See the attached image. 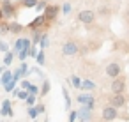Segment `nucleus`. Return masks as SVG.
<instances>
[{
    "mask_svg": "<svg viewBox=\"0 0 129 122\" xmlns=\"http://www.w3.org/2000/svg\"><path fill=\"white\" fill-rule=\"evenodd\" d=\"M62 94H64V97H66V108H69V106H71V99H69V96H67V90L64 88Z\"/></svg>",
    "mask_w": 129,
    "mask_h": 122,
    "instance_id": "19",
    "label": "nucleus"
},
{
    "mask_svg": "<svg viewBox=\"0 0 129 122\" xmlns=\"http://www.w3.org/2000/svg\"><path fill=\"white\" fill-rule=\"evenodd\" d=\"M44 18H46V16H44V14H43V16H39V18H37V20H36V21H32V23H30V27H32V28H34V27H37V25H41V23H43V21H44Z\"/></svg>",
    "mask_w": 129,
    "mask_h": 122,
    "instance_id": "12",
    "label": "nucleus"
},
{
    "mask_svg": "<svg viewBox=\"0 0 129 122\" xmlns=\"http://www.w3.org/2000/svg\"><path fill=\"white\" fill-rule=\"evenodd\" d=\"M0 51H4V53H7V51H9V44L2 41V43H0Z\"/></svg>",
    "mask_w": 129,
    "mask_h": 122,
    "instance_id": "20",
    "label": "nucleus"
},
{
    "mask_svg": "<svg viewBox=\"0 0 129 122\" xmlns=\"http://www.w3.org/2000/svg\"><path fill=\"white\" fill-rule=\"evenodd\" d=\"M115 118H117V108L113 104L106 106L103 110V120H115Z\"/></svg>",
    "mask_w": 129,
    "mask_h": 122,
    "instance_id": "1",
    "label": "nucleus"
},
{
    "mask_svg": "<svg viewBox=\"0 0 129 122\" xmlns=\"http://www.w3.org/2000/svg\"><path fill=\"white\" fill-rule=\"evenodd\" d=\"M2 18H6V16H4V11L0 9V20H2Z\"/></svg>",
    "mask_w": 129,
    "mask_h": 122,
    "instance_id": "33",
    "label": "nucleus"
},
{
    "mask_svg": "<svg viewBox=\"0 0 129 122\" xmlns=\"http://www.w3.org/2000/svg\"><path fill=\"white\" fill-rule=\"evenodd\" d=\"M57 7L55 6H48L46 9H44V16H46V20H53L55 16H57Z\"/></svg>",
    "mask_w": 129,
    "mask_h": 122,
    "instance_id": "8",
    "label": "nucleus"
},
{
    "mask_svg": "<svg viewBox=\"0 0 129 122\" xmlns=\"http://www.w3.org/2000/svg\"><path fill=\"white\" fill-rule=\"evenodd\" d=\"M48 90H50V83H48V81H46V83H44V85H43V92H41V94H43V96H44V94H48Z\"/></svg>",
    "mask_w": 129,
    "mask_h": 122,
    "instance_id": "25",
    "label": "nucleus"
},
{
    "mask_svg": "<svg viewBox=\"0 0 129 122\" xmlns=\"http://www.w3.org/2000/svg\"><path fill=\"white\" fill-rule=\"evenodd\" d=\"M46 7H48V4L44 2V0H41V2H39V4L36 6V9H37V11H44Z\"/></svg>",
    "mask_w": 129,
    "mask_h": 122,
    "instance_id": "15",
    "label": "nucleus"
},
{
    "mask_svg": "<svg viewBox=\"0 0 129 122\" xmlns=\"http://www.w3.org/2000/svg\"><path fill=\"white\" fill-rule=\"evenodd\" d=\"M11 30H13V32H14V34H18V32H20V30H21V27H20V25H18V23H11Z\"/></svg>",
    "mask_w": 129,
    "mask_h": 122,
    "instance_id": "21",
    "label": "nucleus"
},
{
    "mask_svg": "<svg viewBox=\"0 0 129 122\" xmlns=\"http://www.w3.org/2000/svg\"><path fill=\"white\" fill-rule=\"evenodd\" d=\"M78 20H80L81 23H92V21L95 20V14H94L92 11H81V13L78 14Z\"/></svg>",
    "mask_w": 129,
    "mask_h": 122,
    "instance_id": "2",
    "label": "nucleus"
},
{
    "mask_svg": "<svg viewBox=\"0 0 129 122\" xmlns=\"http://www.w3.org/2000/svg\"><path fill=\"white\" fill-rule=\"evenodd\" d=\"M28 90H30V92H32V94H36V92H37V87H36V85H32V83H30V87H28Z\"/></svg>",
    "mask_w": 129,
    "mask_h": 122,
    "instance_id": "30",
    "label": "nucleus"
},
{
    "mask_svg": "<svg viewBox=\"0 0 129 122\" xmlns=\"http://www.w3.org/2000/svg\"><path fill=\"white\" fill-rule=\"evenodd\" d=\"M78 101H80L81 104H85V106H90V108H92V101H94V97H92V96H80V97H78Z\"/></svg>",
    "mask_w": 129,
    "mask_h": 122,
    "instance_id": "9",
    "label": "nucleus"
},
{
    "mask_svg": "<svg viewBox=\"0 0 129 122\" xmlns=\"http://www.w3.org/2000/svg\"><path fill=\"white\" fill-rule=\"evenodd\" d=\"M14 83H16V80L13 78V80H11L9 83H6V90H7V92H11V90L14 88Z\"/></svg>",
    "mask_w": 129,
    "mask_h": 122,
    "instance_id": "16",
    "label": "nucleus"
},
{
    "mask_svg": "<svg viewBox=\"0 0 129 122\" xmlns=\"http://www.w3.org/2000/svg\"><path fill=\"white\" fill-rule=\"evenodd\" d=\"M11 80H13V76H11V73H9V71H4V76H2V81H4V83H9Z\"/></svg>",
    "mask_w": 129,
    "mask_h": 122,
    "instance_id": "13",
    "label": "nucleus"
},
{
    "mask_svg": "<svg viewBox=\"0 0 129 122\" xmlns=\"http://www.w3.org/2000/svg\"><path fill=\"white\" fill-rule=\"evenodd\" d=\"M25 7H36L37 6V0H23Z\"/></svg>",
    "mask_w": 129,
    "mask_h": 122,
    "instance_id": "14",
    "label": "nucleus"
},
{
    "mask_svg": "<svg viewBox=\"0 0 129 122\" xmlns=\"http://www.w3.org/2000/svg\"><path fill=\"white\" fill-rule=\"evenodd\" d=\"M88 110H90V106H87L85 110L78 111V118H81V120H87V118H88Z\"/></svg>",
    "mask_w": 129,
    "mask_h": 122,
    "instance_id": "11",
    "label": "nucleus"
},
{
    "mask_svg": "<svg viewBox=\"0 0 129 122\" xmlns=\"http://www.w3.org/2000/svg\"><path fill=\"white\" fill-rule=\"evenodd\" d=\"M37 64H41V66L44 64V53H43V50L37 53Z\"/></svg>",
    "mask_w": 129,
    "mask_h": 122,
    "instance_id": "17",
    "label": "nucleus"
},
{
    "mask_svg": "<svg viewBox=\"0 0 129 122\" xmlns=\"http://www.w3.org/2000/svg\"><path fill=\"white\" fill-rule=\"evenodd\" d=\"M106 74H108L110 78H117V76L120 74V66L115 64V62L108 64V66H106Z\"/></svg>",
    "mask_w": 129,
    "mask_h": 122,
    "instance_id": "3",
    "label": "nucleus"
},
{
    "mask_svg": "<svg viewBox=\"0 0 129 122\" xmlns=\"http://www.w3.org/2000/svg\"><path fill=\"white\" fill-rule=\"evenodd\" d=\"M2 11H4V16H6V18H11V16L14 14V7L11 6V2H9V0H6V2H4Z\"/></svg>",
    "mask_w": 129,
    "mask_h": 122,
    "instance_id": "7",
    "label": "nucleus"
},
{
    "mask_svg": "<svg viewBox=\"0 0 129 122\" xmlns=\"http://www.w3.org/2000/svg\"><path fill=\"white\" fill-rule=\"evenodd\" d=\"M110 101H111V104H113L115 108H120V106H124V104H125V97H124L122 94H115Z\"/></svg>",
    "mask_w": 129,
    "mask_h": 122,
    "instance_id": "6",
    "label": "nucleus"
},
{
    "mask_svg": "<svg viewBox=\"0 0 129 122\" xmlns=\"http://www.w3.org/2000/svg\"><path fill=\"white\" fill-rule=\"evenodd\" d=\"M80 88H83V90H92V88H95V85H94V81H90V80H83Z\"/></svg>",
    "mask_w": 129,
    "mask_h": 122,
    "instance_id": "10",
    "label": "nucleus"
},
{
    "mask_svg": "<svg viewBox=\"0 0 129 122\" xmlns=\"http://www.w3.org/2000/svg\"><path fill=\"white\" fill-rule=\"evenodd\" d=\"M21 87H23V88H28V87H30V83L25 80V81H21Z\"/></svg>",
    "mask_w": 129,
    "mask_h": 122,
    "instance_id": "31",
    "label": "nucleus"
},
{
    "mask_svg": "<svg viewBox=\"0 0 129 122\" xmlns=\"http://www.w3.org/2000/svg\"><path fill=\"white\" fill-rule=\"evenodd\" d=\"M62 53H64V55H76V53H78V46H76L74 43H66V44L62 46Z\"/></svg>",
    "mask_w": 129,
    "mask_h": 122,
    "instance_id": "5",
    "label": "nucleus"
},
{
    "mask_svg": "<svg viewBox=\"0 0 129 122\" xmlns=\"http://www.w3.org/2000/svg\"><path fill=\"white\" fill-rule=\"evenodd\" d=\"M18 97H20V99H27V97H28V94H27L25 90H23V92H18Z\"/></svg>",
    "mask_w": 129,
    "mask_h": 122,
    "instance_id": "26",
    "label": "nucleus"
},
{
    "mask_svg": "<svg viewBox=\"0 0 129 122\" xmlns=\"http://www.w3.org/2000/svg\"><path fill=\"white\" fill-rule=\"evenodd\" d=\"M124 90H125V81L124 80H115L111 83V92L113 94H122Z\"/></svg>",
    "mask_w": 129,
    "mask_h": 122,
    "instance_id": "4",
    "label": "nucleus"
},
{
    "mask_svg": "<svg viewBox=\"0 0 129 122\" xmlns=\"http://www.w3.org/2000/svg\"><path fill=\"white\" fill-rule=\"evenodd\" d=\"M37 111H39V113H43V111H44V106H43V104H39V106H37Z\"/></svg>",
    "mask_w": 129,
    "mask_h": 122,
    "instance_id": "32",
    "label": "nucleus"
},
{
    "mask_svg": "<svg viewBox=\"0 0 129 122\" xmlns=\"http://www.w3.org/2000/svg\"><path fill=\"white\" fill-rule=\"evenodd\" d=\"M0 73H4V69H2V67H0Z\"/></svg>",
    "mask_w": 129,
    "mask_h": 122,
    "instance_id": "34",
    "label": "nucleus"
},
{
    "mask_svg": "<svg viewBox=\"0 0 129 122\" xmlns=\"http://www.w3.org/2000/svg\"><path fill=\"white\" fill-rule=\"evenodd\" d=\"M13 57H14V53L13 51H7L6 53V64H11L13 62Z\"/></svg>",
    "mask_w": 129,
    "mask_h": 122,
    "instance_id": "18",
    "label": "nucleus"
},
{
    "mask_svg": "<svg viewBox=\"0 0 129 122\" xmlns=\"http://www.w3.org/2000/svg\"><path fill=\"white\" fill-rule=\"evenodd\" d=\"M37 113H39V111H37V108H30V110H28V115H30L32 118H36V117H37Z\"/></svg>",
    "mask_w": 129,
    "mask_h": 122,
    "instance_id": "24",
    "label": "nucleus"
},
{
    "mask_svg": "<svg viewBox=\"0 0 129 122\" xmlns=\"http://www.w3.org/2000/svg\"><path fill=\"white\" fill-rule=\"evenodd\" d=\"M71 81H73V85H74V87H78V88L81 87V81H80L76 76H73V78H71Z\"/></svg>",
    "mask_w": 129,
    "mask_h": 122,
    "instance_id": "23",
    "label": "nucleus"
},
{
    "mask_svg": "<svg viewBox=\"0 0 129 122\" xmlns=\"http://www.w3.org/2000/svg\"><path fill=\"white\" fill-rule=\"evenodd\" d=\"M62 11H64V14H67V13L71 11V6H69V4H66V6L62 7Z\"/></svg>",
    "mask_w": 129,
    "mask_h": 122,
    "instance_id": "27",
    "label": "nucleus"
},
{
    "mask_svg": "<svg viewBox=\"0 0 129 122\" xmlns=\"http://www.w3.org/2000/svg\"><path fill=\"white\" fill-rule=\"evenodd\" d=\"M27 71H28V66L27 64H21V74H27Z\"/></svg>",
    "mask_w": 129,
    "mask_h": 122,
    "instance_id": "28",
    "label": "nucleus"
},
{
    "mask_svg": "<svg viewBox=\"0 0 129 122\" xmlns=\"http://www.w3.org/2000/svg\"><path fill=\"white\" fill-rule=\"evenodd\" d=\"M27 103H28V104H34V103H36V97H34V96H28V97H27Z\"/></svg>",
    "mask_w": 129,
    "mask_h": 122,
    "instance_id": "29",
    "label": "nucleus"
},
{
    "mask_svg": "<svg viewBox=\"0 0 129 122\" xmlns=\"http://www.w3.org/2000/svg\"><path fill=\"white\" fill-rule=\"evenodd\" d=\"M27 55H28V48H23V50L20 51V58H21V60H25V58H27Z\"/></svg>",
    "mask_w": 129,
    "mask_h": 122,
    "instance_id": "22",
    "label": "nucleus"
}]
</instances>
